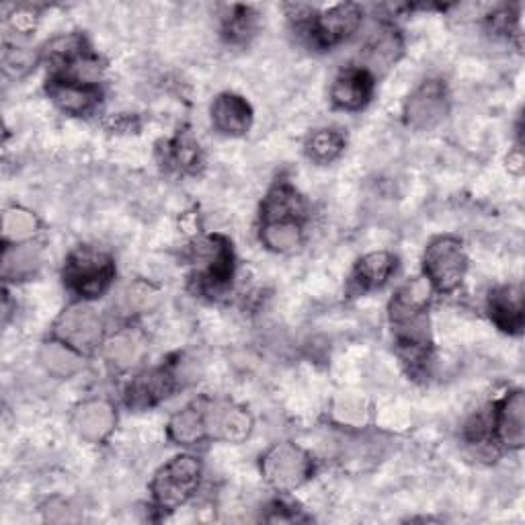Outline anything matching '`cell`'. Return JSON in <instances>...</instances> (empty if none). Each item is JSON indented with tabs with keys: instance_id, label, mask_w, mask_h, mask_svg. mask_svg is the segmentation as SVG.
Returning <instances> with one entry per match:
<instances>
[{
	"instance_id": "1",
	"label": "cell",
	"mask_w": 525,
	"mask_h": 525,
	"mask_svg": "<svg viewBox=\"0 0 525 525\" xmlns=\"http://www.w3.org/2000/svg\"><path fill=\"white\" fill-rule=\"evenodd\" d=\"M64 277L70 290L85 298H95L109 288L113 279V263L105 253L85 247L70 255Z\"/></svg>"
},
{
	"instance_id": "2",
	"label": "cell",
	"mask_w": 525,
	"mask_h": 525,
	"mask_svg": "<svg viewBox=\"0 0 525 525\" xmlns=\"http://www.w3.org/2000/svg\"><path fill=\"white\" fill-rule=\"evenodd\" d=\"M201 476V464L193 456H177L152 482V493L156 503L163 509H175L183 505L197 489Z\"/></svg>"
},
{
	"instance_id": "3",
	"label": "cell",
	"mask_w": 525,
	"mask_h": 525,
	"mask_svg": "<svg viewBox=\"0 0 525 525\" xmlns=\"http://www.w3.org/2000/svg\"><path fill=\"white\" fill-rule=\"evenodd\" d=\"M310 472L312 462L308 454L292 443H279L263 458V474L277 491H292L300 487Z\"/></svg>"
},
{
	"instance_id": "4",
	"label": "cell",
	"mask_w": 525,
	"mask_h": 525,
	"mask_svg": "<svg viewBox=\"0 0 525 525\" xmlns=\"http://www.w3.org/2000/svg\"><path fill=\"white\" fill-rule=\"evenodd\" d=\"M466 255L460 242L450 236L433 240L425 253L427 279L439 290H454L466 273Z\"/></svg>"
},
{
	"instance_id": "5",
	"label": "cell",
	"mask_w": 525,
	"mask_h": 525,
	"mask_svg": "<svg viewBox=\"0 0 525 525\" xmlns=\"http://www.w3.org/2000/svg\"><path fill=\"white\" fill-rule=\"evenodd\" d=\"M101 329V318L93 308L72 306L60 316L56 335L74 349H93L101 339Z\"/></svg>"
},
{
	"instance_id": "6",
	"label": "cell",
	"mask_w": 525,
	"mask_h": 525,
	"mask_svg": "<svg viewBox=\"0 0 525 525\" xmlns=\"http://www.w3.org/2000/svg\"><path fill=\"white\" fill-rule=\"evenodd\" d=\"M407 121L417 130L433 128L448 113V95L441 83L429 80L421 85L407 103Z\"/></svg>"
},
{
	"instance_id": "7",
	"label": "cell",
	"mask_w": 525,
	"mask_h": 525,
	"mask_svg": "<svg viewBox=\"0 0 525 525\" xmlns=\"http://www.w3.org/2000/svg\"><path fill=\"white\" fill-rule=\"evenodd\" d=\"M204 413H206L208 435L222 441L238 443L242 439H247L253 429V421L249 413L242 411L240 407L230 405V402H214V405L204 409Z\"/></svg>"
},
{
	"instance_id": "8",
	"label": "cell",
	"mask_w": 525,
	"mask_h": 525,
	"mask_svg": "<svg viewBox=\"0 0 525 525\" xmlns=\"http://www.w3.org/2000/svg\"><path fill=\"white\" fill-rule=\"evenodd\" d=\"M361 13L355 5H339L314 21V37L320 46H335L347 39L359 25Z\"/></svg>"
},
{
	"instance_id": "9",
	"label": "cell",
	"mask_w": 525,
	"mask_h": 525,
	"mask_svg": "<svg viewBox=\"0 0 525 525\" xmlns=\"http://www.w3.org/2000/svg\"><path fill=\"white\" fill-rule=\"evenodd\" d=\"M197 261L201 263V277L208 286H222L232 275V251L224 238H208L197 249Z\"/></svg>"
},
{
	"instance_id": "10",
	"label": "cell",
	"mask_w": 525,
	"mask_h": 525,
	"mask_svg": "<svg viewBox=\"0 0 525 525\" xmlns=\"http://www.w3.org/2000/svg\"><path fill=\"white\" fill-rule=\"evenodd\" d=\"M50 95L68 113H87L99 101L101 91L95 83H80V80L60 76L52 80Z\"/></svg>"
},
{
	"instance_id": "11",
	"label": "cell",
	"mask_w": 525,
	"mask_h": 525,
	"mask_svg": "<svg viewBox=\"0 0 525 525\" xmlns=\"http://www.w3.org/2000/svg\"><path fill=\"white\" fill-rule=\"evenodd\" d=\"M74 427L80 437L103 441L115 427V411L105 400H89L74 413Z\"/></svg>"
},
{
	"instance_id": "12",
	"label": "cell",
	"mask_w": 525,
	"mask_h": 525,
	"mask_svg": "<svg viewBox=\"0 0 525 525\" xmlns=\"http://www.w3.org/2000/svg\"><path fill=\"white\" fill-rule=\"evenodd\" d=\"M331 95L339 107L351 111L359 109L372 97V76L368 74V70L349 68L343 74H339Z\"/></svg>"
},
{
	"instance_id": "13",
	"label": "cell",
	"mask_w": 525,
	"mask_h": 525,
	"mask_svg": "<svg viewBox=\"0 0 525 525\" xmlns=\"http://www.w3.org/2000/svg\"><path fill=\"white\" fill-rule=\"evenodd\" d=\"M212 121L220 132L240 136L251 126V107L236 95H220L212 105Z\"/></svg>"
},
{
	"instance_id": "14",
	"label": "cell",
	"mask_w": 525,
	"mask_h": 525,
	"mask_svg": "<svg viewBox=\"0 0 525 525\" xmlns=\"http://www.w3.org/2000/svg\"><path fill=\"white\" fill-rule=\"evenodd\" d=\"M173 390V378L167 370H150L140 374L128 388V405L146 409L169 396Z\"/></svg>"
},
{
	"instance_id": "15",
	"label": "cell",
	"mask_w": 525,
	"mask_h": 525,
	"mask_svg": "<svg viewBox=\"0 0 525 525\" xmlns=\"http://www.w3.org/2000/svg\"><path fill=\"white\" fill-rule=\"evenodd\" d=\"M491 318L503 331L519 333L523 327V298L519 288H501L489 298Z\"/></svg>"
},
{
	"instance_id": "16",
	"label": "cell",
	"mask_w": 525,
	"mask_h": 525,
	"mask_svg": "<svg viewBox=\"0 0 525 525\" xmlns=\"http://www.w3.org/2000/svg\"><path fill=\"white\" fill-rule=\"evenodd\" d=\"M39 361H42V366L52 376H58V378H70L80 368H83V357L78 355V349L70 347L64 341L46 343L42 351H39Z\"/></svg>"
},
{
	"instance_id": "17",
	"label": "cell",
	"mask_w": 525,
	"mask_h": 525,
	"mask_svg": "<svg viewBox=\"0 0 525 525\" xmlns=\"http://www.w3.org/2000/svg\"><path fill=\"white\" fill-rule=\"evenodd\" d=\"M394 267V261L388 253H372L363 257L353 273V288L357 292H368L386 284Z\"/></svg>"
},
{
	"instance_id": "18",
	"label": "cell",
	"mask_w": 525,
	"mask_h": 525,
	"mask_svg": "<svg viewBox=\"0 0 525 525\" xmlns=\"http://www.w3.org/2000/svg\"><path fill=\"white\" fill-rule=\"evenodd\" d=\"M523 392L517 390L507 396L497 415V431L507 446L519 448L523 443Z\"/></svg>"
},
{
	"instance_id": "19",
	"label": "cell",
	"mask_w": 525,
	"mask_h": 525,
	"mask_svg": "<svg viewBox=\"0 0 525 525\" xmlns=\"http://www.w3.org/2000/svg\"><path fill=\"white\" fill-rule=\"evenodd\" d=\"M144 353V339L136 331H119L105 345V357L115 368L124 370L134 366V363Z\"/></svg>"
},
{
	"instance_id": "20",
	"label": "cell",
	"mask_w": 525,
	"mask_h": 525,
	"mask_svg": "<svg viewBox=\"0 0 525 525\" xmlns=\"http://www.w3.org/2000/svg\"><path fill=\"white\" fill-rule=\"evenodd\" d=\"M261 238L271 251L277 253L294 251L302 242L300 220H269L263 224Z\"/></svg>"
},
{
	"instance_id": "21",
	"label": "cell",
	"mask_w": 525,
	"mask_h": 525,
	"mask_svg": "<svg viewBox=\"0 0 525 525\" xmlns=\"http://www.w3.org/2000/svg\"><path fill=\"white\" fill-rule=\"evenodd\" d=\"M169 433L177 443H185V446H191V443H197L208 435L206 429V413L199 407H187L181 413H177L171 419Z\"/></svg>"
},
{
	"instance_id": "22",
	"label": "cell",
	"mask_w": 525,
	"mask_h": 525,
	"mask_svg": "<svg viewBox=\"0 0 525 525\" xmlns=\"http://www.w3.org/2000/svg\"><path fill=\"white\" fill-rule=\"evenodd\" d=\"M402 52V42L394 29L382 27L372 35V39L366 46V60L374 68H388L392 66Z\"/></svg>"
},
{
	"instance_id": "23",
	"label": "cell",
	"mask_w": 525,
	"mask_h": 525,
	"mask_svg": "<svg viewBox=\"0 0 525 525\" xmlns=\"http://www.w3.org/2000/svg\"><path fill=\"white\" fill-rule=\"evenodd\" d=\"M304 212V206H302V199L300 195L284 185V187H277L265 201V222L269 220H300Z\"/></svg>"
},
{
	"instance_id": "24",
	"label": "cell",
	"mask_w": 525,
	"mask_h": 525,
	"mask_svg": "<svg viewBox=\"0 0 525 525\" xmlns=\"http://www.w3.org/2000/svg\"><path fill=\"white\" fill-rule=\"evenodd\" d=\"M39 251L33 245L11 247L3 259V275L5 279H25L39 267Z\"/></svg>"
},
{
	"instance_id": "25",
	"label": "cell",
	"mask_w": 525,
	"mask_h": 525,
	"mask_svg": "<svg viewBox=\"0 0 525 525\" xmlns=\"http://www.w3.org/2000/svg\"><path fill=\"white\" fill-rule=\"evenodd\" d=\"M158 300L156 288H152L146 281H134V284L126 286L117 296V308L124 314H140L148 312Z\"/></svg>"
},
{
	"instance_id": "26",
	"label": "cell",
	"mask_w": 525,
	"mask_h": 525,
	"mask_svg": "<svg viewBox=\"0 0 525 525\" xmlns=\"http://www.w3.org/2000/svg\"><path fill=\"white\" fill-rule=\"evenodd\" d=\"M3 232L9 242L17 245V242L29 240L37 232V218L23 208H11L5 212Z\"/></svg>"
},
{
	"instance_id": "27",
	"label": "cell",
	"mask_w": 525,
	"mask_h": 525,
	"mask_svg": "<svg viewBox=\"0 0 525 525\" xmlns=\"http://www.w3.org/2000/svg\"><path fill=\"white\" fill-rule=\"evenodd\" d=\"M341 150L343 138L331 130H320L308 140V156L320 165L331 163V160H335L341 154Z\"/></svg>"
},
{
	"instance_id": "28",
	"label": "cell",
	"mask_w": 525,
	"mask_h": 525,
	"mask_svg": "<svg viewBox=\"0 0 525 525\" xmlns=\"http://www.w3.org/2000/svg\"><path fill=\"white\" fill-rule=\"evenodd\" d=\"M333 413H335L339 423L349 425V427L363 425V423H366V417H368L366 405H363L359 398H353V396H345V398L337 400Z\"/></svg>"
},
{
	"instance_id": "29",
	"label": "cell",
	"mask_w": 525,
	"mask_h": 525,
	"mask_svg": "<svg viewBox=\"0 0 525 525\" xmlns=\"http://www.w3.org/2000/svg\"><path fill=\"white\" fill-rule=\"evenodd\" d=\"M197 158V144L189 138H179L173 146V163L179 167H191Z\"/></svg>"
},
{
	"instance_id": "30",
	"label": "cell",
	"mask_w": 525,
	"mask_h": 525,
	"mask_svg": "<svg viewBox=\"0 0 525 525\" xmlns=\"http://www.w3.org/2000/svg\"><path fill=\"white\" fill-rule=\"evenodd\" d=\"M11 23H13V27L19 29V31H29V29H33V25H35V15L21 11V13H17V15L11 19Z\"/></svg>"
}]
</instances>
